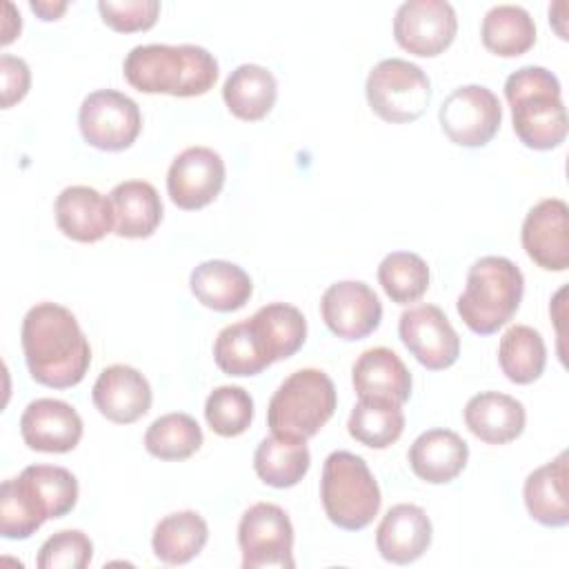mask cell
I'll list each match as a JSON object with an SVG mask.
<instances>
[{"mask_svg":"<svg viewBox=\"0 0 569 569\" xmlns=\"http://www.w3.org/2000/svg\"><path fill=\"white\" fill-rule=\"evenodd\" d=\"M93 558V542L80 529H64L47 538L38 551L40 569H84Z\"/></svg>","mask_w":569,"mask_h":569,"instance_id":"obj_39","label":"cell"},{"mask_svg":"<svg viewBox=\"0 0 569 569\" xmlns=\"http://www.w3.org/2000/svg\"><path fill=\"white\" fill-rule=\"evenodd\" d=\"M58 229L76 242H98L113 231L109 198L87 184H71L60 191L53 204Z\"/></svg>","mask_w":569,"mask_h":569,"instance_id":"obj_18","label":"cell"},{"mask_svg":"<svg viewBox=\"0 0 569 569\" xmlns=\"http://www.w3.org/2000/svg\"><path fill=\"white\" fill-rule=\"evenodd\" d=\"M505 98L518 140L536 151H549L567 138V109L558 78L545 67H520L505 80Z\"/></svg>","mask_w":569,"mask_h":569,"instance_id":"obj_3","label":"cell"},{"mask_svg":"<svg viewBox=\"0 0 569 569\" xmlns=\"http://www.w3.org/2000/svg\"><path fill=\"white\" fill-rule=\"evenodd\" d=\"M458 18L445 0H409L402 2L393 18L396 42L420 58L442 53L456 38Z\"/></svg>","mask_w":569,"mask_h":569,"instance_id":"obj_11","label":"cell"},{"mask_svg":"<svg viewBox=\"0 0 569 569\" xmlns=\"http://www.w3.org/2000/svg\"><path fill=\"white\" fill-rule=\"evenodd\" d=\"M249 322L271 362L291 358L307 340V320L302 311L287 302H269L260 307Z\"/></svg>","mask_w":569,"mask_h":569,"instance_id":"obj_28","label":"cell"},{"mask_svg":"<svg viewBox=\"0 0 569 569\" xmlns=\"http://www.w3.org/2000/svg\"><path fill=\"white\" fill-rule=\"evenodd\" d=\"M480 38L491 53L516 58L536 44V22L518 4H496L482 18Z\"/></svg>","mask_w":569,"mask_h":569,"instance_id":"obj_30","label":"cell"},{"mask_svg":"<svg viewBox=\"0 0 569 569\" xmlns=\"http://www.w3.org/2000/svg\"><path fill=\"white\" fill-rule=\"evenodd\" d=\"M431 520L422 507L400 502L393 505L376 529V547L387 562H416L431 545Z\"/></svg>","mask_w":569,"mask_h":569,"instance_id":"obj_19","label":"cell"},{"mask_svg":"<svg viewBox=\"0 0 569 569\" xmlns=\"http://www.w3.org/2000/svg\"><path fill=\"white\" fill-rule=\"evenodd\" d=\"M22 351L36 382L69 389L82 382L91 365V347L76 316L56 302H38L22 320Z\"/></svg>","mask_w":569,"mask_h":569,"instance_id":"obj_1","label":"cell"},{"mask_svg":"<svg viewBox=\"0 0 569 569\" xmlns=\"http://www.w3.org/2000/svg\"><path fill=\"white\" fill-rule=\"evenodd\" d=\"M4 11H7V20H4V27H2V44H9L18 33H20V16H13V4L7 2L4 4Z\"/></svg>","mask_w":569,"mask_h":569,"instance_id":"obj_43","label":"cell"},{"mask_svg":"<svg viewBox=\"0 0 569 569\" xmlns=\"http://www.w3.org/2000/svg\"><path fill=\"white\" fill-rule=\"evenodd\" d=\"M20 433L29 449L42 453L73 451L82 438V418L78 411L56 398H38L20 416Z\"/></svg>","mask_w":569,"mask_h":569,"instance_id":"obj_16","label":"cell"},{"mask_svg":"<svg viewBox=\"0 0 569 569\" xmlns=\"http://www.w3.org/2000/svg\"><path fill=\"white\" fill-rule=\"evenodd\" d=\"M338 393L333 380L320 369H298L273 391L267 407L271 433L309 440L333 416Z\"/></svg>","mask_w":569,"mask_h":569,"instance_id":"obj_5","label":"cell"},{"mask_svg":"<svg viewBox=\"0 0 569 569\" xmlns=\"http://www.w3.org/2000/svg\"><path fill=\"white\" fill-rule=\"evenodd\" d=\"M358 398H387L407 402L411 398V373L400 356L387 347H373L358 356L351 369Z\"/></svg>","mask_w":569,"mask_h":569,"instance_id":"obj_23","label":"cell"},{"mask_svg":"<svg viewBox=\"0 0 569 569\" xmlns=\"http://www.w3.org/2000/svg\"><path fill=\"white\" fill-rule=\"evenodd\" d=\"M49 520L42 505L20 478H9L0 487V533L7 540H27Z\"/></svg>","mask_w":569,"mask_h":569,"instance_id":"obj_35","label":"cell"},{"mask_svg":"<svg viewBox=\"0 0 569 569\" xmlns=\"http://www.w3.org/2000/svg\"><path fill=\"white\" fill-rule=\"evenodd\" d=\"M347 431L365 447L387 449L405 431L402 405L387 398H360L349 413Z\"/></svg>","mask_w":569,"mask_h":569,"instance_id":"obj_31","label":"cell"},{"mask_svg":"<svg viewBox=\"0 0 569 569\" xmlns=\"http://www.w3.org/2000/svg\"><path fill=\"white\" fill-rule=\"evenodd\" d=\"M278 82L267 67L240 64L222 84V100L227 109L247 122L262 120L276 104Z\"/></svg>","mask_w":569,"mask_h":569,"instance_id":"obj_26","label":"cell"},{"mask_svg":"<svg viewBox=\"0 0 569 569\" xmlns=\"http://www.w3.org/2000/svg\"><path fill=\"white\" fill-rule=\"evenodd\" d=\"M311 453L307 440H291L271 433L260 440L253 453V469L258 478L276 489L296 487L309 471Z\"/></svg>","mask_w":569,"mask_h":569,"instance_id":"obj_27","label":"cell"},{"mask_svg":"<svg viewBox=\"0 0 569 569\" xmlns=\"http://www.w3.org/2000/svg\"><path fill=\"white\" fill-rule=\"evenodd\" d=\"M407 458L420 480L447 485L467 467L469 445L451 429H429L411 442Z\"/></svg>","mask_w":569,"mask_h":569,"instance_id":"obj_20","label":"cell"},{"mask_svg":"<svg viewBox=\"0 0 569 569\" xmlns=\"http://www.w3.org/2000/svg\"><path fill=\"white\" fill-rule=\"evenodd\" d=\"M438 120L453 144L478 149L489 144L498 133L502 107L491 89L482 84H465L445 98Z\"/></svg>","mask_w":569,"mask_h":569,"instance_id":"obj_10","label":"cell"},{"mask_svg":"<svg viewBox=\"0 0 569 569\" xmlns=\"http://www.w3.org/2000/svg\"><path fill=\"white\" fill-rule=\"evenodd\" d=\"M31 9L42 18V20H58L64 9H67V2H44V0H36L31 2Z\"/></svg>","mask_w":569,"mask_h":569,"instance_id":"obj_42","label":"cell"},{"mask_svg":"<svg viewBox=\"0 0 569 569\" xmlns=\"http://www.w3.org/2000/svg\"><path fill=\"white\" fill-rule=\"evenodd\" d=\"M522 249L545 271L569 267V207L560 198H545L529 209L520 231Z\"/></svg>","mask_w":569,"mask_h":569,"instance_id":"obj_15","label":"cell"},{"mask_svg":"<svg viewBox=\"0 0 569 569\" xmlns=\"http://www.w3.org/2000/svg\"><path fill=\"white\" fill-rule=\"evenodd\" d=\"M20 480L29 487L49 518L67 516L78 502V480L64 467L31 465L20 471Z\"/></svg>","mask_w":569,"mask_h":569,"instance_id":"obj_36","label":"cell"},{"mask_svg":"<svg viewBox=\"0 0 569 569\" xmlns=\"http://www.w3.org/2000/svg\"><path fill=\"white\" fill-rule=\"evenodd\" d=\"M371 111L385 122L407 124L418 120L431 102L429 76L402 58L380 60L365 84Z\"/></svg>","mask_w":569,"mask_h":569,"instance_id":"obj_7","label":"cell"},{"mask_svg":"<svg viewBox=\"0 0 569 569\" xmlns=\"http://www.w3.org/2000/svg\"><path fill=\"white\" fill-rule=\"evenodd\" d=\"M213 360L220 371L236 378L256 376L273 365L249 318L242 322L227 325L218 333L213 342Z\"/></svg>","mask_w":569,"mask_h":569,"instance_id":"obj_32","label":"cell"},{"mask_svg":"<svg viewBox=\"0 0 569 569\" xmlns=\"http://www.w3.org/2000/svg\"><path fill=\"white\" fill-rule=\"evenodd\" d=\"M320 500L336 527L360 531L378 516L382 496L365 458L351 451H333L322 467Z\"/></svg>","mask_w":569,"mask_h":569,"instance_id":"obj_6","label":"cell"},{"mask_svg":"<svg viewBox=\"0 0 569 569\" xmlns=\"http://www.w3.org/2000/svg\"><path fill=\"white\" fill-rule=\"evenodd\" d=\"M98 11L102 22L120 33L147 31L156 24L160 13L158 0H100Z\"/></svg>","mask_w":569,"mask_h":569,"instance_id":"obj_40","label":"cell"},{"mask_svg":"<svg viewBox=\"0 0 569 569\" xmlns=\"http://www.w3.org/2000/svg\"><path fill=\"white\" fill-rule=\"evenodd\" d=\"M238 545L244 569H291L293 525L287 511L273 502H256L238 525Z\"/></svg>","mask_w":569,"mask_h":569,"instance_id":"obj_8","label":"cell"},{"mask_svg":"<svg viewBox=\"0 0 569 569\" xmlns=\"http://www.w3.org/2000/svg\"><path fill=\"white\" fill-rule=\"evenodd\" d=\"M567 451L533 469L525 480V507L529 516L545 527H565L569 522Z\"/></svg>","mask_w":569,"mask_h":569,"instance_id":"obj_24","label":"cell"},{"mask_svg":"<svg viewBox=\"0 0 569 569\" xmlns=\"http://www.w3.org/2000/svg\"><path fill=\"white\" fill-rule=\"evenodd\" d=\"M189 287L200 305L220 313L242 309L253 293L249 273L229 260L200 262L189 276Z\"/></svg>","mask_w":569,"mask_h":569,"instance_id":"obj_22","label":"cell"},{"mask_svg":"<svg viewBox=\"0 0 569 569\" xmlns=\"http://www.w3.org/2000/svg\"><path fill=\"white\" fill-rule=\"evenodd\" d=\"M113 233L120 238H149L162 222V200L147 180H124L109 193Z\"/></svg>","mask_w":569,"mask_h":569,"instance_id":"obj_25","label":"cell"},{"mask_svg":"<svg viewBox=\"0 0 569 569\" xmlns=\"http://www.w3.org/2000/svg\"><path fill=\"white\" fill-rule=\"evenodd\" d=\"M398 333L409 353L429 371L449 369L460 356V338L436 305H418L402 311Z\"/></svg>","mask_w":569,"mask_h":569,"instance_id":"obj_12","label":"cell"},{"mask_svg":"<svg viewBox=\"0 0 569 569\" xmlns=\"http://www.w3.org/2000/svg\"><path fill=\"white\" fill-rule=\"evenodd\" d=\"M122 73L142 93L191 98L216 84L218 62L198 44H138L127 53Z\"/></svg>","mask_w":569,"mask_h":569,"instance_id":"obj_2","label":"cell"},{"mask_svg":"<svg viewBox=\"0 0 569 569\" xmlns=\"http://www.w3.org/2000/svg\"><path fill=\"white\" fill-rule=\"evenodd\" d=\"M91 400L107 420L131 425L149 411L151 387L138 369L129 365H111L96 378Z\"/></svg>","mask_w":569,"mask_h":569,"instance_id":"obj_17","label":"cell"},{"mask_svg":"<svg viewBox=\"0 0 569 569\" xmlns=\"http://www.w3.org/2000/svg\"><path fill=\"white\" fill-rule=\"evenodd\" d=\"M0 76H2V109H9L27 96L31 87V71L22 58L2 53Z\"/></svg>","mask_w":569,"mask_h":569,"instance_id":"obj_41","label":"cell"},{"mask_svg":"<svg viewBox=\"0 0 569 569\" xmlns=\"http://www.w3.org/2000/svg\"><path fill=\"white\" fill-rule=\"evenodd\" d=\"M525 293L522 271L502 256H482L467 271L456 309L478 336H491L518 311Z\"/></svg>","mask_w":569,"mask_h":569,"instance_id":"obj_4","label":"cell"},{"mask_svg":"<svg viewBox=\"0 0 569 569\" xmlns=\"http://www.w3.org/2000/svg\"><path fill=\"white\" fill-rule=\"evenodd\" d=\"M202 447V429L189 413L173 411L156 418L144 433V449L160 460H184Z\"/></svg>","mask_w":569,"mask_h":569,"instance_id":"obj_34","label":"cell"},{"mask_svg":"<svg viewBox=\"0 0 569 569\" xmlns=\"http://www.w3.org/2000/svg\"><path fill=\"white\" fill-rule=\"evenodd\" d=\"M498 362L502 373L516 385H531L538 380L547 365V347L529 325L509 327L498 345Z\"/></svg>","mask_w":569,"mask_h":569,"instance_id":"obj_33","label":"cell"},{"mask_svg":"<svg viewBox=\"0 0 569 569\" xmlns=\"http://www.w3.org/2000/svg\"><path fill=\"white\" fill-rule=\"evenodd\" d=\"M527 413L520 400L500 391H480L465 405L467 429L487 445H507L525 431Z\"/></svg>","mask_w":569,"mask_h":569,"instance_id":"obj_21","label":"cell"},{"mask_svg":"<svg viewBox=\"0 0 569 569\" xmlns=\"http://www.w3.org/2000/svg\"><path fill=\"white\" fill-rule=\"evenodd\" d=\"M224 160L209 147H189L173 158L167 171V193L184 211L207 207L224 184Z\"/></svg>","mask_w":569,"mask_h":569,"instance_id":"obj_13","label":"cell"},{"mask_svg":"<svg viewBox=\"0 0 569 569\" xmlns=\"http://www.w3.org/2000/svg\"><path fill=\"white\" fill-rule=\"evenodd\" d=\"M78 127L87 144L100 151H124L136 142L142 116L129 96L116 89H98L82 100Z\"/></svg>","mask_w":569,"mask_h":569,"instance_id":"obj_9","label":"cell"},{"mask_svg":"<svg viewBox=\"0 0 569 569\" xmlns=\"http://www.w3.org/2000/svg\"><path fill=\"white\" fill-rule=\"evenodd\" d=\"M204 418L213 433L236 438L244 433L253 420V400L242 387H216L204 402Z\"/></svg>","mask_w":569,"mask_h":569,"instance_id":"obj_38","label":"cell"},{"mask_svg":"<svg viewBox=\"0 0 569 569\" xmlns=\"http://www.w3.org/2000/svg\"><path fill=\"white\" fill-rule=\"evenodd\" d=\"M209 527L198 511L184 509L164 516L151 536L153 553L164 565H184L207 545Z\"/></svg>","mask_w":569,"mask_h":569,"instance_id":"obj_29","label":"cell"},{"mask_svg":"<svg viewBox=\"0 0 569 569\" xmlns=\"http://www.w3.org/2000/svg\"><path fill=\"white\" fill-rule=\"evenodd\" d=\"M378 282L393 302L409 305L429 289V267L418 253L393 251L378 264Z\"/></svg>","mask_w":569,"mask_h":569,"instance_id":"obj_37","label":"cell"},{"mask_svg":"<svg viewBox=\"0 0 569 569\" xmlns=\"http://www.w3.org/2000/svg\"><path fill=\"white\" fill-rule=\"evenodd\" d=\"M320 313L331 333L342 340H362L380 327L382 305L362 280H340L320 298Z\"/></svg>","mask_w":569,"mask_h":569,"instance_id":"obj_14","label":"cell"}]
</instances>
